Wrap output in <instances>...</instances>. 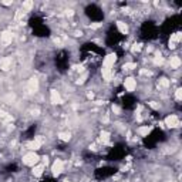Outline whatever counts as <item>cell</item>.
<instances>
[{"label": "cell", "mask_w": 182, "mask_h": 182, "mask_svg": "<svg viewBox=\"0 0 182 182\" xmlns=\"http://www.w3.org/2000/svg\"><path fill=\"white\" fill-rule=\"evenodd\" d=\"M124 87H125V90H127L128 93L135 91V88H137V80L132 78V77H127V78L124 80Z\"/></svg>", "instance_id": "277c9868"}, {"label": "cell", "mask_w": 182, "mask_h": 182, "mask_svg": "<svg viewBox=\"0 0 182 182\" xmlns=\"http://www.w3.org/2000/svg\"><path fill=\"white\" fill-rule=\"evenodd\" d=\"M154 63H155V66H161V64H164V58L161 57V53H155Z\"/></svg>", "instance_id": "ac0fdd59"}, {"label": "cell", "mask_w": 182, "mask_h": 182, "mask_svg": "<svg viewBox=\"0 0 182 182\" xmlns=\"http://www.w3.org/2000/svg\"><path fill=\"white\" fill-rule=\"evenodd\" d=\"M169 84H171V83H169V80H168V78H165V77L159 80V85H161V87H165V88H167V87H169Z\"/></svg>", "instance_id": "44dd1931"}, {"label": "cell", "mask_w": 182, "mask_h": 182, "mask_svg": "<svg viewBox=\"0 0 182 182\" xmlns=\"http://www.w3.org/2000/svg\"><path fill=\"white\" fill-rule=\"evenodd\" d=\"M63 169H64V162H63L61 159H56L54 164H53V167H51L53 175H54V177H58V175L63 172Z\"/></svg>", "instance_id": "3957f363"}, {"label": "cell", "mask_w": 182, "mask_h": 182, "mask_svg": "<svg viewBox=\"0 0 182 182\" xmlns=\"http://www.w3.org/2000/svg\"><path fill=\"white\" fill-rule=\"evenodd\" d=\"M4 6H11V1H1Z\"/></svg>", "instance_id": "f1b7e54d"}, {"label": "cell", "mask_w": 182, "mask_h": 182, "mask_svg": "<svg viewBox=\"0 0 182 182\" xmlns=\"http://www.w3.org/2000/svg\"><path fill=\"white\" fill-rule=\"evenodd\" d=\"M181 38H182V33H181V32H177V33L171 34V38H169V48H175V47H177V44L181 41Z\"/></svg>", "instance_id": "8992f818"}, {"label": "cell", "mask_w": 182, "mask_h": 182, "mask_svg": "<svg viewBox=\"0 0 182 182\" xmlns=\"http://www.w3.org/2000/svg\"><path fill=\"white\" fill-rule=\"evenodd\" d=\"M38 161H40V156L37 155L34 151L27 152V154L23 156V164H24V165H29V167H34V165H37Z\"/></svg>", "instance_id": "6da1fadb"}, {"label": "cell", "mask_w": 182, "mask_h": 182, "mask_svg": "<svg viewBox=\"0 0 182 182\" xmlns=\"http://www.w3.org/2000/svg\"><path fill=\"white\" fill-rule=\"evenodd\" d=\"M109 121V118H108V115H105L104 118H103V122H108Z\"/></svg>", "instance_id": "83f0119b"}, {"label": "cell", "mask_w": 182, "mask_h": 182, "mask_svg": "<svg viewBox=\"0 0 182 182\" xmlns=\"http://www.w3.org/2000/svg\"><path fill=\"white\" fill-rule=\"evenodd\" d=\"M43 142H44V140H43L41 137H37L34 141L29 142V144H27V146H29V149H30V151H36V149H40V148H41Z\"/></svg>", "instance_id": "52a82bcc"}, {"label": "cell", "mask_w": 182, "mask_h": 182, "mask_svg": "<svg viewBox=\"0 0 182 182\" xmlns=\"http://www.w3.org/2000/svg\"><path fill=\"white\" fill-rule=\"evenodd\" d=\"M50 100H51L53 104H61V97H60V94H58L57 90H51V93H50Z\"/></svg>", "instance_id": "30bf717a"}, {"label": "cell", "mask_w": 182, "mask_h": 182, "mask_svg": "<svg viewBox=\"0 0 182 182\" xmlns=\"http://www.w3.org/2000/svg\"><path fill=\"white\" fill-rule=\"evenodd\" d=\"M90 27H91V29H98V27H101V23H93Z\"/></svg>", "instance_id": "484cf974"}, {"label": "cell", "mask_w": 182, "mask_h": 182, "mask_svg": "<svg viewBox=\"0 0 182 182\" xmlns=\"http://www.w3.org/2000/svg\"><path fill=\"white\" fill-rule=\"evenodd\" d=\"M108 140H109V132L103 131V132H101V141H103V144H107Z\"/></svg>", "instance_id": "ffe728a7"}, {"label": "cell", "mask_w": 182, "mask_h": 182, "mask_svg": "<svg viewBox=\"0 0 182 182\" xmlns=\"http://www.w3.org/2000/svg\"><path fill=\"white\" fill-rule=\"evenodd\" d=\"M181 58L178 57V56H174V57H171V69H179L181 67Z\"/></svg>", "instance_id": "5bb4252c"}, {"label": "cell", "mask_w": 182, "mask_h": 182, "mask_svg": "<svg viewBox=\"0 0 182 182\" xmlns=\"http://www.w3.org/2000/svg\"><path fill=\"white\" fill-rule=\"evenodd\" d=\"M58 138H60L61 141H66V142H67V141L71 140V134H70V132H60V134H58Z\"/></svg>", "instance_id": "d6986e66"}, {"label": "cell", "mask_w": 182, "mask_h": 182, "mask_svg": "<svg viewBox=\"0 0 182 182\" xmlns=\"http://www.w3.org/2000/svg\"><path fill=\"white\" fill-rule=\"evenodd\" d=\"M151 107H152V108H158V104H155V103L152 101V103H151Z\"/></svg>", "instance_id": "f546056e"}, {"label": "cell", "mask_w": 182, "mask_h": 182, "mask_svg": "<svg viewBox=\"0 0 182 182\" xmlns=\"http://www.w3.org/2000/svg\"><path fill=\"white\" fill-rule=\"evenodd\" d=\"M175 97H177V100H178V101H181V100H182V90H181V88H178V90L175 91Z\"/></svg>", "instance_id": "d4e9b609"}, {"label": "cell", "mask_w": 182, "mask_h": 182, "mask_svg": "<svg viewBox=\"0 0 182 182\" xmlns=\"http://www.w3.org/2000/svg\"><path fill=\"white\" fill-rule=\"evenodd\" d=\"M0 40H1V43H3V44H10V43H11V40H13V34H11L10 32H4V33H1Z\"/></svg>", "instance_id": "8fae6325"}, {"label": "cell", "mask_w": 182, "mask_h": 182, "mask_svg": "<svg viewBox=\"0 0 182 182\" xmlns=\"http://www.w3.org/2000/svg\"><path fill=\"white\" fill-rule=\"evenodd\" d=\"M122 69L124 70H132V69H137V64L135 63H127V64L122 66Z\"/></svg>", "instance_id": "603a6c76"}, {"label": "cell", "mask_w": 182, "mask_h": 182, "mask_svg": "<svg viewBox=\"0 0 182 182\" xmlns=\"http://www.w3.org/2000/svg\"><path fill=\"white\" fill-rule=\"evenodd\" d=\"M115 61H117V54L111 53V54H108V56L104 58V61H103V67H108V69H111V67L115 64Z\"/></svg>", "instance_id": "5b68a950"}, {"label": "cell", "mask_w": 182, "mask_h": 182, "mask_svg": "<svg viewBox=\"0 0 182 182\" xmlns=\"http://www.w3.org/2000/svg\"><path fill=\"white\" fill-rule=\"evenodd\" d=\"M43 171H44V164H37L33 167V175L34 177H40L43 174Z\"/></svg>", "instance_id": "9a60e30c"}, {"label": "cell", "mask_w": 182, "mask_h": 182, "mask_svg": "<svg viewBox=\"0 0 182 182\" xmlns=\"http://www.w3.org/2000/svg\"><path fill=\"white\" fill-rule=\"evenodd\" d=\"M112 111H114L115 114H120V107H118V105H112Z\"/></svg>", "instance_id": "4316f807"}, {"label": "cell", "mask_w": 182, "mask_h": 182, "mask_svg": "<svg viewBox=\"0 0 182 182\" xmlns=\"http://www.w3.org/2000/svg\"><path fill=\"white\" fill-rule=\"evenodd\" d=\"M87 97H88V98H93V97H94V94H93V93H88V94H87Z\"/></svg>", "instance_id": "4dcf8cb0"}, {"label": "cell", "mask_w": 182, "mask_h": 182, "mask_svg": "<svg viewBox=\"0 0 182 182\" xmlns=\"http://www.w3.org/2000/svg\"><path fill=\"white\" fill-rule=\"evenodd\" d=\"M164 125H167L168 128H177V127H179V118L175 114H171V115H168L165 118Z\"/></svg>", "instance_id": "7a4b0ae2"}, {"label": "cell", "mask_w": 182, "mask_h": 182, "mask_svg": "<svg viewBox=\"0 0 182 182\" xmlns=\"http://www.w3.org/2000/svg\"><path fill=\"white\" fill-rule=\"evenodd\" d=\"M11 63H13V58L11 57H3L0 60V69L3 71H7L10 67H11Z\"/></svg>", "instance_id": "ba28073f"}, {"label": "cell", "mask_w": 182, "mask_h": 182, "mask_svg": "<svg viewBox=\"0 0 182 182\" xmlns=\"http://www.w3.org/2000/svg\"><path fill=\"white\" fill-rule=\"evenodd\" d=\"M27 90H29L30 93H36L37 90H38V80H37L36 77H33V78H30V80H29Z\"/></svg>", "instance_id": "9c48e42d"}, {"label": "cell", "mask_w": 182, "mask_h": 182, "mask_svg": "<svg viewBox=\"0 0 182 182\" xmlns=\"http://www.w3.org/2000/svg\"><path fill=\"white\" fill-rule=\"evenodd\" d=\"M101 74H103V78L107 80V81H109L112 78V70L108 69V67H103L101 69Z\"/></svg>", "instance_id": "7c38bea8"}, {"label": "cell", "mask_w": 182, "mask_h": 182, "mask_svg": "<svg viewBox=\"0 0 182 182\" xmlns=\"http://www.w3.org/2000/svg\"><path fill=\"white\" fill-rule=\"evenodd\" d=\"M141 43H134L132 44V47H131V50H132V53H138L140 50H141Z\"/></svg>", "instance_id": "7402d4cb"}, {"label": "cell", "mask_w": 182, "mask_h": 182, "mask_svg": "<svg viewBox=\"0 0 182 182\" xmlns=\"http://www.w3.org/2000/svg\"><path fill=\"white\" fill-rule=\"evenodd\" d=\"M151 130H152V127H148V125L140 127V128H138V134H140L141 137H148V134L151 132Z\"/></svg>", "instance_id": "2e32d148"}, {"label": "cell", "mask_w": 182, "mask_h": 182, "mask_svg": "<svg viewBox=\"0 0 182 182\" xmlns=\"http://www.w3.org/2000/svg\"><path fill=\"white\" fill-rule=\"evenodd\" d=\"M87 78H88V73H84L80 78H78V80H77V84H84Z\"/></svg>", "instance_id": "cb8c5ba5"}, {"label": "cell", "mask_w": 182, "mask_h": 182, "mask_svg": "<svg viewBox=\"0 0 182 182\" xmlns=\"http://www.w3.org/2000/svg\"><path fill=\"white\" fill-rule=\"evenodd\" d=\"M117 27H118V30H120V33L121 34H128V26H127V23H124V21H117Z\"/></svg>", "instance_id": "4fadbf2b"}, {"label": "cell", "mask_w": 182, "mask_h": 182, "mask_svg": "<svg viewBox=\"0 0 182 182\" xmlns=\"http://www.w3.org/2000/svg\"><path fill=\"white\" fill-rule=\"evenodd\" d=\"M168 182H172V181H168Z\"/></svg>", "instance_id": "1f68e13d"}, {"label": "cell", "mask_w": 182, "mask_h": 182, "mask_svg": "<svg viewBox=\"0 0 182 182\" xmlns=\"http://www.w3.org/2000/svg\"><path fill=\"white\" fill-rule=\"evenodd\" d=\"M21 7H23V10H26V11H30V10L34 7V3H33L32 0H26V1H23Z\"/></svg>", "instance_id": "e0dca14e"}]
</instances>
